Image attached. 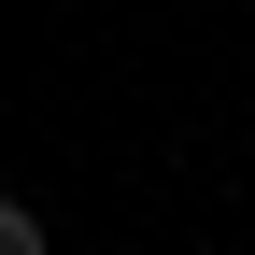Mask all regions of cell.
I'll list each match as a JSON object with an SVG mask.
<instances>
[{
    "label": "cell",
    "mask_w": 255,
    "mask_h": 255,
    "mask_svg": "<svg viewBox=\"0 0 255 255\" xmlns=\"http://www.w3.org/2000/svg\"><path fill=\"white\" fill-rule=\"evenodd\" d=\"M0 255H57V227H43V199H14V184H0Z\"/></svg>",
    "instance_id": "1"
}]
</instances>
